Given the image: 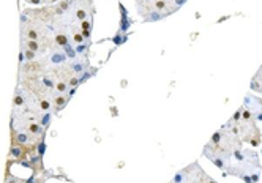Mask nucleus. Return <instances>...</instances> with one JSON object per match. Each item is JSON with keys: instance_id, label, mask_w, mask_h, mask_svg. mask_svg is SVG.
Returning a JSON list of instances; mask_svg holds the SVG:
<instances>
[{"instance_id": "f257e3e1", "label": "nucleus", "mask_w": 262, "mask_h": 183, "mask_svg": "<svg viewBox=\"0 0 262 183\" xmlns=\"http://www.w3.org/2000/svg\"><path fill=\"white\" fill-rule=\"evenodd\" d=\"M166 17V13H160V11H149L144 17V21H149V22H153V21H160V19H164Z\"/></svg>"}, {"instance_id": "f03ea898", "label": "nucleus", "mask_w": 262, "mask_h": 183, "mask_svg": "<svg viewBox=\"0 0 262 183\" xmlns=\"http://www.w3.org/2000/svg\"><path fill=\"white\" fill-rule=\"evenodd\" d=\"M81 29H82V35H84V38L89 40L90 38V32H92V22L82 21L81 22Z\"/></svg>"}, {"instance_id": "7ed1b4c3", "label": "nucleus", "mask_w": 262, "mask_h": 183, "mask_svg": "<svg viewBox=\"0 0 262 183\" xmlns=\"http://www.w3.org/2000/svg\"><path fill=\"white\" fill-rule=\"evenodd\" d=\"M56 41H57L58 46H62V48H65V46L70 44V43H68V38H66V36H65V35H60V33L56 35Z\"/></svg>"}, {"instance_id": "20e7f679", "label": "nucleus", "mask_w": 262, "mask_h": 183, "mask_svg": "<svg viewBox=\"0 0 262 183\" xmlns=\"http://www.w3.org/2000/svg\"><path fill=\"white\" fill-rule=\"evenodd\" d=\"M52 62L54 63H62V62H65V54H62V52H56V54H52Z\"/></svg>"}, {"instance_id": "39448f33", "label": "nucleus", "mask_w": 262, "mask_h": 183, "mask_svg": "<svg viewBox=\"0 0 262 183\" xmlns=\"http://www.w3.org/2000/svg\"><path fill=\"white\" fill-rule=\"evenodd\" d=\"M130 24H131V21L128 19V16L126 17H122V21H120V32H126L128 27H130Z\"/></svg>"}, {"instance_id": "423d86ee", "label": "nucleus", "mask_w": 262, "mask_h": 183, "mask_svg": "<svg viewBox=\"0 0 262 183\" xmlns=\"http://www.w3.org/2000/svg\"><path fill=\"white\" fill-rule=\"evenodd\" d=\"M29 131L32 133V134H43V130H41V126L36 125V123H32V125L29 126Z\"/></svg>"}, {"instance_id": "0eeeda50", "label": "nucleus", "mask_w": 262, "mask_h": 183, "mask_svg": "<svg viewBox=\"0 0 262 183\" xmlns=\"http://www.w3.org/2000/svg\"><path fill=\"white\" fill-rule=\"evenodd\" d=\"M27 46H29V49H30V51H33V52H36L40 49V44H38V41H36V40H29V41H27Z\"/></svg>"}, {"instance_id": "6e6552de", "label": "nucleus", "mask_w": 262, "mask_h": 183, "mask_svg": "<svg viewBox=\"0 0 262 183\" xmlns=\"http://www.w3.org/2000/svg\"><path fill=\"white\" fill-rule=\"evenodd\" d=\"M112 41H114V43H115V44L118 46V44L125 43V41H126V36H122V32H120V33H118L117 36H114V38H112Z\"/></svg>"}, {"instance_id": "1a4fd4ad", "label": "nucleus", "mask_w": 262, "mask_h": 183, "mask_svg": "<svg viewBox=\"0 0 262 183\" xmlns=\"http://www.w3.org/2000/svg\"><path fill=\"white\" fill-rule=\"evenodd\" d=\"M63 49H65V52H66V55H68V57H71V58H74V57H76V51L71 48V44L65 46Z\"/></svg>"}, {"instance_id": "9d476101", "label": "nucleus", "mask_w": 262, "mask_h": 183, "mask_svg": "<svg viewBox=\"0 0 262 183\" xmlns=\"http://www.w3.org/2000/svg\"><path fill=\"white\" fill-rule=\"evenodd\" d=\"M76 17L79 21H85V17H87V11L85 10H82V8H79V10L76 11Z\"/></svg>"}, {"instance_id": "9b49d317", "label": "nucleus", "mask_w": 262, "mask_h": 183, "mask_svg": "<svg viewBox=\"0 0 262 183\" xmlns=\"http://www.w3.org/2000/svg\"><path fill=\"white\" fill-rule=\"evenodd\" d=\"M73 71H76V73H79V71H82L84 70V65H82V63H73Z\"/></svg>"}, {"instance_id": "f8f14e48", "label": "nucleus", "mask_w": 262, "mask_h": 183, "mask_svg": "<svg viewBox=\"0 0 262 183\" xmlns=\"http://www.w3.org/2000/svg\"><path fill=\"white\" fill-rule=\"evenodd\" d=\"M56 104H57V109L63 107V104H65V98H63V97H57V99H56Z\"/></svg>"}, {"instance_id": "ddd939ff", "label": "nucleus", "mask_w": 262, "mask_h": 183, "mask_svg": "<svg viewBox=\"0 0 262 183\" xmlns=\"http://www.w3.org/2000/svg\"><path fill=\"white\" fill-rule=\"evenodd\" d=\"M24 54H25V58H29V60H33V58H35V52L30 51V49H29V51H25Z\"/></svg>"}, {"instance_id": "4468645a", "label": "nucleus", "mask_w": 262, "mask_h": 183, "mask_svg": "<svg viewBox=\"0 0 262 183\" xmlns=\"http://www.w3.org/2000/svg\"><path fill=\"white\" fill-rule=\"evenodd\" d=\"M21 153H22L21 148H17V147H13V148H11V155H13V156H19Z\"/></svg>"}, {"instance_id": "2eb2a0df", "label": "nucleus", "mask_w": 262, "mask_h": 183, "mask_svg": "<svg viewBox=\"0 0 262 183\" xmlns=\"http://www.w3.org/2000/svg\"><path fill=\"white\" fill-rule=\"evenodd\" d=\"M49 122H51V114H46V115H43V125L48 126Z\"/></svg>"}, {"instance_id": "dca6fc26", "label": "nucleus", "mask_w": 262, "mask_h": 183, "mask_svg": "<svg viewBox=\"0 0 262 183\" xmlns=\"http://www.w3.org/2000/svg\"><path fill=\"white\" fill-rule=\"evenodd\" d=\"M44 148H46V144L43 142V140H41V142H40V145H38V153H40V156H41V155L44 153Z\"/></svg>"}, {"instance_id": "f3484780", "label": "nucleus", "mask_w": 262, "mask_h": 183, "mask_svg": "<svg viewBox=\"0 0 262 183\" xmlns=\"http://www.w3.org/2000/svg\"><path fill=\"white\" fill-rule=\"evenodd\" d=\"M27 139H29V137H27L25 134H19V136H17V142H21V144H25Z\"/></svg>"}, {"instance_id": "a211bd4d", "label": "nucleus", "mask_w": 262, "mask_h": 183, "mask_svg": "<svg viewBox=\"0 0 262 183\" xmlns=\"http://www.w3.org/2000/svg\"><path fill=\"white\" fill-rule=\"evenodd\" d=\"M49 107H51V103L49 101H41V109H43V111H48Z\"/></svg>"}, {"instance_id": "6ab92c4d", "label": "nucleus", "mask_w": 262, "mask_h": 183, "mask_svg": "<svg viewBox=\"0 0 262 183\" xmlns=\"http://www.w3.org/2000/svg\"><path fill=\"white\" fill-rule=\"evenodd\" d=\"M65 89H66V85L63 84V82H58V84H57V90L58 92H65Z\"/></svg>"}, {"instance_id": "aec40b11", "label": "nucleus", "mask_w": 262, "mask_h": 183, "mask_svg": "<svg viewBox=\"0 0 262 183\" xmlns=\"http://www.w3.org/2000/svg\"><path fill=\"white\" fill-rule=\"evenodd\" d=\"M77 84H79V81H77L76 77H71L70 79V85H77Z\"/></svg>"}, {"instance_id": "412c9836", "label": "nucleus", "mask_w": 262, "mask_h": 183, "mask_svg": "<svg viewBox=\"0 0 262 183\" xmlns=\"http://www.w3.org/2000/svg\"><path fill=\"white\" fill-rule=\"evenodd\" d=\"M76 51H77V52H84V51H85V46H84V44H79V46L76 48Z\"/></svg>"}, {"instance_id": "4be33fe9", "label": "nucleus", "mask_w": 262, "mask_h": 183, "mask_svg": "<svg viewBox=\"0 0 262 183\" xmlns=\"http://www.w3.org/2000/svg\"><path fill=\"white\" fill-rule=\"evenodd\" d=\"M74 93H76V89H71V90H70V97H73Z\"/></svg>"}, {"instance_id": "5701e85b", "label": "nucleus", "mask_w": 262, "mask_h": 183, "mask_svg": "<svg viewBox=\"0 0 262 183\" xmlns=\"http://www.w3.org/2000/svg\"><path fill=\"white\" fill-rule=\"evenodd\" d=\"M142 2H145V3H147V2H150V0H142Z\"/></svg>"}, {"instance_id": "b1692460", "label": "nucleus", "mask_w": 262, "mask_h": 183, "mask_svg": "<svg viewBox=\"0 0 262 183\" xmlns=\"http://www.w3.org/2000/svg\"><path fill=\"white\" fill-rule=\"evenodd\" d=\"M89 3H92V0H89Z\"/></svg>"}]
</instances>
